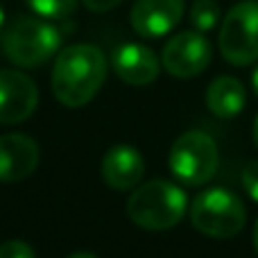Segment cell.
Wrapping results in <instances>:
<instances>
[{
  "label": "cell",
  "mask_w": 258,
  "mask_h": 258,
  "mask_svg": "<svg viewBox=\"0 0 258 258\" xmlns=\"http://www.w3.org/2000/svg\"><path fill=\"white\" fill-rule=\"evenodd\" d=\"M107 80V57L100 48L75 43L57 54L52 66V93L59 104L80 109L98 95Z\"/></svg>",
  "instance_id": "obj_1"
},
{
  "label": "cell",
  "mask_w": 258,
  "mask_h": 258,
  "mask_svg": "<svg viewBox=\"0 0 258 258\" xmlns=\"http://www.w3.org/2000/svg\"><path fill=\"white\" fill-rule=\"evenodd\" d=\"M188 211V197L177 183L154 179L136 186L127 200V215L145 231H168L177 227Z\"/></svg>",
  "instance_id": "obj_2"
},
{
  "label": "cell",
  "mask_w": 258,
  "mask_h": 258,
  "mask_svg": "<svg viewBox=\"0 0 258 258\" xmlns=\"http://www.w3.org/2000/svg\"><path fill=\"white\" fill-rule=\"evenodd\" d=\"M61 39V32L41 16H18L0 34V50L16 66L36 68L59 52Z\"/></svg>",
  "instance_id": "obj_3"
},
{
  "label": "cell",
  "mask_w": 258,
  "mask_h": 258,
  "mask_svg": "<svg viewBox=\"0 0 258 258\" xmlns=\"http://www.w3.org/2000/svg\"><path fill=\"white\" fill-rule=\"evenodd\" d=\"M190 222L200 233L209 238H233L247 222L242 200L227 188H206L192 200Z\"/></svg>",
  "instance_id": "obj_4"
},
{
  "label": "cell",
  "mask_w": 258,
  "mask_h": 258,
  "mask_svg": "<svg viewBox=\"0 0 258 258\" xmlns=\"http://www.w3.org/2000/svg\"><path fill=\"white\" fill-rule=\"evenodd\" d=\"M170 172L183 186H204L215 177L220 165V152L215 141L206 132L190 129L181 134L170 147Z\"/></svg>",
  "instance_id": "obj_5"
},
{
  "label": "cell",
  "mask_w": 258,
  "mask_h": 258,
  "mask_svg": "<svg viewBox=\"0 0 258 258\" xmlns=\"http://www.w3.org/2000/svg\"><path fill=\"white\" fill-rule=\"evenodd\" d=\"M218 45L233 66L258 61V0H242L229 9L220 27Z\"/></svg>",
  "instance_id": "obj_6"
},
{
  "label": "cell",
  "mask_w": 258,
  "mask_h": 258,
  "mask_svg": "<svg viewBox=\"0 0 258 258\" xmlns=\"http://www.w3.org/2000/svg\"><path fill=\"white\" fill-rule=\"evenodd\" d=\"M211 57H213V50H211V43L204 36V32L186 30L174 34L165 43L161 63L172 77L190 80L209 68Z\"/></svg>",
  "instance_id": "obj_7"
},
{
  "label": "cell",
  "mask_w": 258,
  "mask_h": 258,
  "mask_svg": "<svg viewBox=\"0 0 258 258\" xmlns=\"http://www.w3.org/2000/svg\"><path fill=\"white\" fill-rule=\"evenodd\" d=\"M39 104V89L21 71H0V125L25 122Z\"/></svg>",
  "instance_id": "obj_8"
},
{
  "label": "cell",
  "mask_w": 258,
  "mask_h": 258,
  "mask_svg": "<svg viewBox=\"0 0 258 258\" xmlns=\"http://www.w3.org/2000/svg\"><path fill=\"white\" fill-rule=\"evenodd\" d=\"M183 0H136L129 21L143 39H161L170 34L183 18Z\"/></svg>",
  "instance_id": "obj_9"
},
{
  "label": "cell",
  "mask_w": 258,
  "mask_h": 258,
  "mask_svg": "<svg viewBox=\"0 0 258 258\" xmlns=\"http://www.w3.org/2000/svg\"><path fill=\"white\" fill-rule=\"evenodd\" d=\"M39 145L27 134L0 136V181L14 183L27 179L39 168Z\"/></svg>",
  "instance_id": "obj_10"
},
{
  "label": "cell",
  "mask_w": 258,
  "mask_h": 258,
  "mask_svg": "<svg viewBox=\"0 0 258 258\" xmlns=\"http://www.w3.org/2000/svg\"><path fill=\"white\" fill-rule=\"evenodd\" d=\"M111 66L116 75L125 84L132 86H147L159 77L161 61L147 45L141 43H122L113 50Z\"/></svg>",
  "instance_id": "obj_11"
},
{
  "label": "cell",
  "mask_w": 258,
  "mask_h": 258,
  "mask_svg": "<svg viewBox=\"0 0 258 258\" xmlns=\"http://www.w3.org/2000/svg\"><path fill=\"white\" fill-rule=\"evenodd\" d=\"M100 172L107 186L113 190H132L145 174V159L132 145H113L104 154Z\"/></svg>",
  "instance_id": "obj_12"
},
{
  "label": "cell",
  "mask_w": 258,
  "mask_h": 258,
  "mask_svg": "<svg viewBox=\"0 0 258 258\" xmlns=\"http://www.w3.org/2000/svg\"><path fill=\"white\" fill-rule=\"evenodd\" d=\"M247 102V91L238 77L222 75L215 77L206 89V107L215 118L222 120H231L245 109Z\"/></svg>",
  "instance_id": "obj_13"
},
{
  "label": "cell",
  "mask_w": 258,
  "mask_h": 258,
  "mask_svg": "<svg viewBox=\"0 0 258 258\" xmlns=\"http://www.w3.org/2000/svg\"><path fill=\"white\" fill-rule=\"evenodd\" d=\"M220 5L215 0H195L190 7V25L197 32H211L220 23Z\"/></svg>",
  "instance_id": "obj_14"
},
{
  "label": "cell",
  "mask_w": 258,
  "mask_h": 258,
  "mask_svg": "<svg viewBox=\"0 0 258 258\" xmlns=\"http://www.w3.org/2000/svg\"><path fill=\"white\" fill-rule=\"evenodd\" d=\"M27 7L45 21H63L77 7V0H25Z\"/></svg>",
  "instance_id": "obj_15"
},
{
  "label": "cell",
  "mask_w": 258,
  "mask_h": 258,
  "mask_svg": "<svg viewBox=\"0 0 258 258\" xmlns=\"http://www.w3.org/2000/svg\"><path fill=\"white\" fill-rule=\"evenodd\" d=\"M0 258H36V251L25 240H7L0 245Z\"/></svg>",
  "instance_id": "obj_16"
},
{
  "label": "cell",
  "mask_w": 258,
  "mask_h": 258,
  "mask_svg": "<svg viewBox=\"0 0 258 258\" xmlns=\"http://www.w3.org/2000/svg\"><path fill=\"white\" fill-rule=\"evenodd\" d=\"M242 188L254 202H258V159L249 161L242 170Z\"/></svg>",
  "instance_id": "obj_17"
},
{
  "label": "cell",
  "mask_w": 258,
  "mask_h": 258,
  "mask_svg": "<svg viewBox=\"0 0 258 258\" xmlns=\"http://www.w3.org/2000/svg\"><path fill=\"white\" fill-rule=\"evenodd\" d=\"M82 3H84V7L91 9V12L104 14V12H111V9H116L118 5L122 3V0H82Z\"/></svg>",
  "instance_id": "obj_18"
},
{
  "label": "cell",
  "mask_w": 258,
  "mask_h": 258,
  "mask_svg": "<svg viewBox=\"0 0 258 258\" xmlns=\"http://www.w3.org/2000/svg\"><path fill=\"white\" fill-rule=\"evenodd\" d=\"M68 258H98V256L91 254V251H75V254H71Z\"/></svg>",
  "instance_id": "obj_19"
},
{
  "label": "cell",
  "mask_w": 258,
  "mask_h": 258,
  "mask_svg": "<svg viewBox=\"0 0 258 258\" xmlns=\"http://www.w3.org/2000/svg\"><path fill=\"white\" fill-rule=\"evenodd\" d=\"M251 240H254V249L258 251V218H256V224H254V233H251Z\"/></svg>",
  "instance_id": "obj_20"
},
{
  "label": "cell",
  "mask_w": 258,
  "mask_h": 258,
  "mask_svg": "<svg viewBox=\"0 0 258 258\" xmlns=\"http://www.w3.org/2000/svg\"><path fill=\"white\" fill-rule=\"evenodd\" d=\"M251 84H254V93L258 95V66H256V71H254V75H251Z\"/></svg>",
  "instance_id": "obj_21"
},
{
  "label": "cell",
  "mask_w": 258,
  "mask_h": 258,
  "mask_svg": "<svg viewBox=\"0 0 258 258\" xmlns=\"http://www.w3.org/2000/svg\"><path fill=\"white\" fill-rule=\"evenodd\" d=\"M251 136H254V143H256V147H258V116H256V120H254V129H251Z\"/></svg>",
  "instance_id": "obj_22"
},
{
  "label": "cell",
  "mask_w": 258,
  "mask_h": 258,
  "mask_svg": "<svg viewBox=\"0 0 258 258\" xmlns=\"http://www.w3.org/2000/svg\"><path fill=\"white\" fill-rule=\"evenodd\" d=\"M3 27H5V9L0 7V32H3Z\"/></svg>",
  "instance_id": "obj_23"
}]
</instances>
